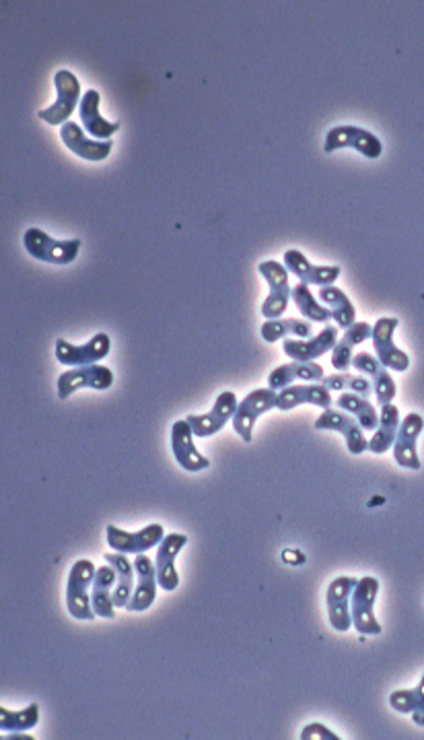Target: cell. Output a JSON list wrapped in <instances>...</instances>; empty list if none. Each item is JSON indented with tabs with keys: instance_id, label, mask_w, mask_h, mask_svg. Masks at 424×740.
<instances>
[{
	"instance_id": "ba28073f",
	"label": "cell",
	"mask_w": 424,
	"mask_h": 740,
	"mask_svg": "<svg viewBox=\"0 0 424 740\" xmlns=\"http://www.w3.org/2000/svg\"><path fill=\"white\" fill-rule=\"evenodd\" d=\"M58 398L66 400L73 396L81 388H93V390H108L114 386V372L110 367L103 365H83V367H70L58 378Z\"/></svg>"
},
{
	"instance_id": "8992f818",
	"label": "cell",
	"mask_w": 424,
	"mask_h": 740,
	"mask_svg": "<svg viewBox=\"0 0 424 740\" xmlns=\"http://www.w3.org/2000/svg\"><path fill=\"white\" fill-rule=\"evenodd\" d=\"M54 85H56V91H58L56 102L50 108L40 110L38 116L50 126H64V124L70 122V116H73V112L81 106V102H79V99H83L81 97V83L73 73L62 69V71L56 73Z\"/></svg>"
},
{
	"instance_id": "ffe728a7",
	"label": "cell",
	"mask_w": 424,
	"mask_h": 740,
	"mask_svg": "<svg viewBox=\"0 0 424 740\" xmlns=\"http://www.w3.org/2000/svg\"><path fill=\"white\" fill-rule=\"evenodd\" d=\"M285 266L289 268V273H293L299 279V283L315 285V287L334 285L342 275L340 266L311 264L309 258L299 250H287L285 252Z\"/></svg>"
},
{
	"instance_id": "4316f807",
	"label": "cell",
	"mask_w": 424,
	"mask_h": 740,
	"mask_svg": "<svg viewBox=\"0 0 424 740\" xmlns=\"http://www.w3.org/2000/svg\"><path fill=\"white\" fill-rule=\"evenodd\" d=\"M103 559L116 569V590H114L116 609H126L136 588L134 561H130L128 555L124 553H105Z\"/></svg>"
},
{
	"instance_id": "f35d334b",
	"label": "cell",
	"mask_w": 424,
	"mask_h": 740,
	"mask_svg": "<svg viewBox=\"0 0 424 740\" xmlns=\"http://www.w3.org/2000/svg\"><path fill=\"white\" fill-rule=\"evenodd\" d=\"M410 716H412L414 724H418V726H422V728H424V708H422V710H418V712H414V714H410Z\"/></svg>"
},
{
	"instance_id": "d6986e66",
	"label": "cell",
	"mask_w": 424,
	"mask_h": 740,
	"mask_svg": "<svg viewBox=\"0 0 424 740\" xmlns=\"http://www.w3.org/2000/svg\"><path fill=\"white\" fill-rule=\"evenodd\" d=\"M422 429H424L422 415L408 413L402 419L398 435H396V442L392 446L394 448V460L398 462V466L408 468V470H418L422 466V462L418 458V450H416V444H418V437H420Z\"/></svg>"
},
{
	"instance_id": "ab89813d",
	"label": "cell",
	"mask_w": 424,
	"mask_h": 740,
	"mask_svg": "<svg viewBox=\"0 0 424 740\" xmlns=\"http://www.w3.org/2000/svg\"><path fill=\"white\" fill-rule=\"evenodd\" d=\"M17 738H23V740H31V736H27V734H15V732H13V736H5V740H17Z\"/></svg>"
},
{
	"instance_id": "5bb4252c",
	"label": "cell",
	"mask_w": 424,
	"mask_h": 740,
	"mask_svg": "<svg viewBox=\"0 0 424 740\" xmlns=\"http://www.w3.org/2000/svg\"><path fill=\"white\" fill-rule=\"evenodd\" d=\"M188 545V536L186 534H165L161 545L157 547L155 555V565H157V580L159 588L165 592L178 590L180 586V574L178 567H175V559L182 553V549Z\"/></svg>"
},
{
	"instance_id": "7c38bea8",
	"label": "cell",
	"mask_w": 424,
	"mask_h": 740,
	"mask_svg": "<svg viewBox=\"0 0 424 740\" xmlns=\"http://www.w3.org/2000/svg\"><path fill=\"white\" fill-rule=\"evenodd\" d=\"M315 429L342 433L346 440V448L352 456H361L365 450H369V437H365V429L361 427V423L340 409L324 411L320 417H317Z\"/></svg>"
},
{
	"instance_id": "d4e9b609",
	"label": "cell",
	"mask_w": 424,
	"mask_h": 740,
	"mask_svg": "<svg viewBox=\"0 0 424 740\" xmlns=\"http://www.w3.org/2000/svg\"><path fill=\"white\" fill-rule=\"evenodd\" d=\"M114 590H116V569L110 563L97 567L93 588H91V602H93V611L97 617L116 619Z\"/></svg>"
},
{
	"instance_id": "9c48e42d",
	"label": "cell",
	"mask_w": 424,
	"mask_h": 740,
	"mask_svg": "<svg viewBox=\"0 0 424 740\" xmlns=\"http://www.w3.org/2000/svg\"><path fill=\"white\" fill-rule=\"evenodd\" d=\"M338 149H355L367 159H377L383 153V145L375 134L359 126H336L326 134L324 151L334 153Z\"/></svg>"
},
{
	"instance_id": "ac0fdd59",
	"label": "cell",
	"mask_w": 424,
	"mask_h": 740,
	"mask_svg": "<svg viewBox=\"0 0 424 740\" xmlns=\"http://www.w3.org/2000/svg\"><path fill=\"white\" fill-rule=\"evenodd\" d=\"M359 580L357 578H336L326 592V604H328V617L336 631L346 633L352 627V615H350V598L355 592Z\"/></svg>"
},
{
	"instance_id": "d6a6232c",
	"label": "cell",
	"mask_w": 424,
	"mask_h": 740,
	"mask_svg": "<svg viewBox=\"0 0 424 740\" xmlns=\"http://www.w3.org/2000/svg\"><path fill=\"white\" fill-rule=\"evenodd\" d=\"M293 301H295V306L299 308L301 316L309 322H330L332 320V312L315 299L309 285H305V283H297L293 287Z\"/></svg>"
},
{
	"instance_id": "1f68e13d",
	"label": "cell",
	"mask_w": 424,
	"mask_h": 740,
	"mask_svg": "<svg viewBox=\"0 0 424 740\" xmlns=\"http://www.w3.org/2000/svg\"><path fill=\"white\" fill-rule=\"evenodd\" d=\"M40 722V705L29 703L23 710L0 708V730L3 732H27Z\"/></svg>"
},
{
	"instance_id": "5b68a950",
	"label": "cell",
	"mask_w": 424,
	"mask_h": 740,
	"mask_svg": "<svg viewBox=\"0 0 424 740\" xmlns=\"http://www.w3.org/2000/svg\"><path fill=\"white\" fill-rule=\"evenodd\" d=\"M379 594V582L377 578H361L355 592L350 598V615H352V627H355L361 635H381L383 627L375 619V602Z\"/></svg>"
},
{
	"instance_id": "4dcf8cb0",
	"label": "cell",
	"mask_w": 424,
	"mask_h": 740,
	"mask_svg": "<svg viewBox=\"0 0 424 740\" xmlns=\"http://www.w3.org/2000/svg\"><path fill=\"white\" fill-rule=\"evenodd\" d=\"M317 295H320L322 304L332 312V318L340 328L346 330L357 322V310L342 289H338L336 285H328V287H320V293Z\"/></svg>"
},
{
	"instance_id": "f1b7e54d",
	"label": "cell",
	"mask_w": 424,
	"mask_h": 740,
	"mask_svg": "<svg viewBox=\"0 0 424 740\" xmlns=\"http://www.w3.org/2000/svg\"><path fill=\"white\" fill-rule=\"evenodd\" d=\"M260 334L266 343H276L287 336H295V339H311L313 336V324L305 318H276L266 320L260 326Z\"/></svg>"
},
{
	"instance_id": "74e56055",
	"label": "cell",
	"mask_w": 424,
	"mask_h": 740,
	"mask_svg": "<svg viewBox=\"0 0 424 740\" xmlns=\"http://www.w3.org/2000/svg\"><path fill=\"white\" fill-rule=\"evenodd\" d=\"M301 740H340L338 734H334L330 728H326L324 724L315 722V724H309L303 728L301 732Z\"/></svg>"
},
{
	"instance_id": "8fae6325",
	"label": "cell",
	"mask_w": 424,
	"mask_h": 740,
	"mask_svg": "<svg viewBox=\"0 0 424 740\" xmlns=\"http://www.w3.org/2000/svg\"><path fill=\"white\" fill-rule=\"evenodd\" d=\"M112 339L105 332L95 334L85 345H73L64 339L56 341V359L66 367H83L99 363L110 355Z\"/></svg>"
},
{
	"instance_id": "484cf974",
	"label": "cell",
	"mask_w": 424,
	"mask_h": 740,
	"mask_svg": "<svg viewBox=\"0 0 424 740\" xmlns=\"http://www.w3.org/2000/svg\"><path fill=\"white\" fill-rule=\"evenodd\" d=\"M371 332L373 326L369 322H355L344 330L342 339H338L332 349V367L336 372H348V367H352V357H355V347L371 339Z\"/></svg>"
},
{
	"instance_id": "3957f363",
	"label": "cell",
	"mask_w": 424,
	"mask_h": 740,
	"mask_svg": "<svg viewBox=\"0 0 424 740\" xmlns=\"http://www.w3.org/2000/svg\"><path fill=\"white\" fill-rule=\"evenodd\" d=\"M258 273L266 279L270 293L266 301L262 304V316L266 320H276L282 318V314L287 312L291 299H293V287L289 281V268L285 264H280L276 260H264L258 266Z\"/></svg>"
},
{
	"instance_id": "52a82bcc",
	"label": "cell",
	"mask_w": 424,
	"mask_h": 740,
	"mask_svg": "<svg viewBox=\"0 0 424 740\" xmlns=\"http://www.w3.org/2000/svg\"><path fill=\"white\" fill-rule=\"evenodd\" d=\"M105 538H108V545L116 553L143 555L161 545V541L165 538V530L161 524H149L138 532H128V530H122L110 524L108 528H105Z\"/></svg>"
},
{
	"instance_id": "7402d4cb",
	"label": "cell",
	"mask_w": 424,
	"mask_h": 740,
	"mask_svg": "<svg viewBox=\"0 0 424 740\" xmlns=\"http://www.w3.org/2000/svg\"><path fill=\"white\" fill-rule=\"evenodd\" d=\"M60 141L75 155L87 161H103L112 153L114 141H93L77 122H68L60 128Z\"/></svg>"
},
{
	"instance_id": "9a60e30c",
	"label": "cell",
	"mask_w": 424,
	"mask_h": 740,
	"mask_svg": "<svg viewBox=\"0 0 424 740\" xmlns=\"http://www.w3.org/2000/svg\"><path fill=\"white\" fill-rule=\"evenodd\" d=\"M237 394L231 392V390H225L219 394V398L215 400V405H212V409L206 413V415H190L188 417V423L194 431L196 437H210L219 433L227 421H233V415L237 411Z\"/></svg>"
},
{
	"instance_id": "6da1fadb",
	"label": "cell",
	"mask_w": 424,
	"mask_h": 740,
	"mask_svg": "<svg viewBox=\"0 0 424 740\" xmlns=\"http://www.w3.org/2000/svg\"><path fill=\"white\" fill-rule=\"evenodd\" d=\"M97 567L89 559H79L70 567L66 582V607L68 613L79 621H93L97 615L91 602V588Z\"/></svg>"
},
{
	"instance_id": "2e32d148",
	"label": "cell",
	"mask_w": 424,
	"mask_h": 740,
	"mask_svg": "<svg viewBox=\"0 0 424 740\" xmlns=\"http://www.w3.org/2000/svg\"><path fill=\"white\" fill-rule=\"evenodd\" d=\"M340 339L338 326L328 324L322 332L313 334L311 339H287L282 343V351L289 355L293 361H315L330 353Z\"/></svg>"
},
{
	"instance_id": "277c9868",
	"label": "cell",
	"mask_w": 424,
	"mask_h": 740,
	"mask_svg": "<svg viewBox=\"0 0 424 740\" xmlns=\"http://www.w3.org/2000/svg\"><path fill=\"white\" fill-rule=\"evenodd\" d=\"M272 409H278V392L272 388H258L239 402L233 415V429L245 444L254 440L256 421Z\"/></svg>"
},
{
	"instance_id": "e575fe53",
	"label": "cell",
	"mask_w": 424,
	"mask_h": 740,
	"mask_svg": "<svg viewBox=\"0 0 424 740\" xmlns=\"http://www.w3.org/2000/svg\"><path fill=\"white\" fill-rule=\"evenodd\" d=\"M390 705L400 714H414L424 708V675L412 689H400L390 695Z\"/></svg>"
},
{
	"instance_id": "83f0119b",
	"label": "cell",
	"mask_w": 424,
	"mask_h": 740,
	"mask_svg": "<svg viewBox=\"0 0 424 740\" xmlns=\"http://www.w3.org/2000/svg\"><path fill=\"white\" fill-rule=\"evenodd\" d=\"M402 417L396 405H381L379 411V425L373 431V437H369V452L371 454H385L387 450H392L396 435L400 429Z\"/></svg>"
},
{
	"instance_id": "e0dca14e",
	"label": "cell",
	"mask_w": 424,
	"mask_h": 740,
	"mask_svg": "<svg viewBox=\"0 0 424 740\" xmlns=\"http://www.w3.org/2000/svg\"><path fill=\"white\" fill-rule=\"evenodd\" d=\"M194 431L186 421H175L171 427V450L178 464L188 470V473H200L210 466V460L200 454V450L194 444Z\"/></svg>"
},
{
	"instance_id": "7a4b0ae2",
	"label": "cell",
	"mask_w": 424,
	"mask_h": 740,
	"mask_svg": "<svg viewBox=\"0 0 424 740\" xmlns=\"http://www.w3.org/2000/svg\"><path fill=\"white\" fill-rule=\"evenodd\" d=\"M23 246L29 252V256H33L35 260L66 266L77 260L83 242L81 240H54L52 235H48L46 231L31 227L23 235Z\"/></svg>"
},
{
	"instance_id": "cb8c5ba5",
	"label": "cell",
	"mask_w": 424,
	"mask_h": 740,
	"mask_svg": "<svg viewBox=\"0 0 424 740\" xmlns=\"http://www.w3.org/2000/svg\"><path fill=\"white\" fill-rule=\"evenodd\" d=\"M324 376H326V372H324V367L320 363H315V361H307V363L305 361H291L287 365L276 367L274 372H270L268 388L278 392L282 388L291 386L297 380L317 384V382L324 380Z\"/></svg>"
},
{
	"instance_id": "d590c367",
	"label": "cell",
	"mask_w": 424,
	"mask_h": 740,
	"mask_svg": "<svg viewBox=\"0 0 424 740\" xmlns=\"http://www.w3.org/2000/svg\"><path fill=\"white\" fill-rule=\"evenodd\" d=\"M373 382V392H375V398L379 405H390V402H394L396 394H398V388H396V382L392 378V374L387 372V367L381 369V372L377 376L371 378Z\"/></svg>"
},
{
	"instance_id": "44dd1931",
	"label": "cell",
	"mask_w": 424,
	"mask_h": 740,
	"mask_svg": "<svg viewBox=\"0 0 424 740\" xmlns=\"http://www.w3.org/2000/svg\"><path fill=\"white\" fill-rule=\"evenodd\" d=\"M299 405H313L330 411L334 407V398L324 384H291L278 390V411H293Z\"/></svg>"
},
{
	"instance_id": "4fadbf2b",
	"label": "cell",
	"mask_w": 424,
	"mask_h": 740,
	"mask_svg": "<svg viewBox=\"0 0 424 740\" xmlns=\"http://www.w3.org/2000/svg\"><path fill=\"white\" fill-rule=\"evenodd\" d=\"M134 569H136V588L132 594V600L128 602L126 611L130 613H143L153 607V602L157 598V565L155 561L143 553V555H134Z\"/></svg>"
},
{
	"instance_id": "8d00e7d4",
	"label": "cell",
	"mask_w": 424,
	"mask_h": 740,
	"mask_svg": "<svg viewBox=\"0 0 424 740\" xmlns=\"http://www.w3.org/2000/svg\"><path fill=\"white\" fill-rule=\"evenodd\" d=\"M352 367H355L357 372L369 376V378L377 376L381 372V369H385V365L375 355H371L367 351H361L359 355L355 353V357H352Z\"/></svg>"
},
{
	"instance_id": "30bf717a",
	"label": "cell",
	"mask_w": 424,
	"mask_h": 740,
	"mask_svg": "<svg viewBox=\"0 0 424 740\" xmlns=\"http://www.w3.org/2000/svg\"><path fill=\"white\" fill-rule=\"evenodd\" d=\"M398 318H379L373 326L371 341L377 353V359L392 372H408L410 357L396 347L394 332L398 328Z\"/></svg>"
},
{
	"instance_id": "603a6c76",
	"label": "cell",
	"mask_w": 424,
	"mask_h": 740,
	"mask_svg": "<svg viewBox=\"0 0 424 740\" xmlns=\"http://www.w3.org/2000/svg\"><path fill=\"white\" fill-rule=\"evenodd\" d=\"M99 102H101L99 91H95V89L85 91V95L81 99V106H79V116H81L83 128L91 134L93 139L108 141L120 130V122L105 120L99 114Z\"/></svg>"
},
{
	"instance_id": "f546056e",
	"label": "cell",
	"mask_w": 424,
	"mask_h": 740,
	"mask_svg": "<svg viewBox=\"0 0 424 740\" xmlns=\"http://www.w3.org/2000/svg\"><path fill=\"white\" fill-rule=\"evenodd\" d=\"M334 405L340 411H344V413L355 417L365 431H375L377 429V425H379V411L375 409V405H371L369 398H363V396L352 394V392H342L334 400Z\"/></svg>"
},
{
	"instance_id": "836d02e7",
	"label": "cell",
	"mask_w": 424,
	"mask_h": 740,
	"mask_svg": "<svg viewBox=\"0 0 424 740\" xmlns=\"http://www.w3.org/2000/svg\"><path fill=\"white\" fill-rule=\"evenodd\" d=\"M322 384L332 392H352V394H359L363 398H369L373 394V384L365 378V376H359V374H346V372H336V374H330V376H324Z\"/></svg>"
}]
</instances>
